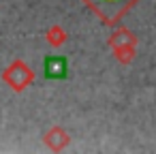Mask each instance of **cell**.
Listing matches in <instances>:
<instances>
[{"instance_id":"obj_2","label":"cell","mask_w":156,"mask_h":154,"mask_svg":"<svg viewBox=\"0 0 156 154\" xmlns=\"http://www.w3.org/2000/svg\"><path fill=\"white\" fill-rule=\"evenodd\" d=\"M94 5H98V9L105 13V15H109V7H113V9H122V5H126V0H94Z\"/></svg>"},{"instance_id":"obj_1","label":"cell","mask_w":156,"mask_h":154,"mask_svg":"<svg viewBox=\"0 0 156 154\" xmlns=\"http://www.w3.org/2000/svg\"><path fill=\"white\" fill-rule=\"evenodd\" d=\"M45 66H47V75H51V77L64 75V71H66V64H64L60 58H51V60H47Z\"/></svg>"}]
</instances>
